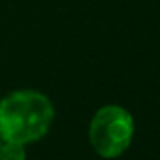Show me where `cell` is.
Masks as SVG:
<instances>
[{
	"mask_svg": "<svg viewBox=\"0 0 160 160\" xmlns=\"http://www.w3.org/2000/svg\"><path fill=\"white\" fill-rule=\"evenodd\" d=\"M134 117L122 106L100 108L89 124V141L94 152L102 158L121 156L132 143L134 138Z\"/></svg>",
	"mask_w": 160,
	"mask_h": 160,
	"instance_id": "2",
	"label": "cell"
},
{
	"mask_svg": "<svg viewBox=\"0 0 160 160\" xmlns=\"http://www.w3.org/2000/svg\"><path fill=\"white\" fill-rule=\"evenodd\" d=\"M0 145H2V139H0Z\"/></svg>",
	"mask_w": 160,
	"mask_h": 160,
	"instance_id": "4",
	"label": "cell"
},
{
	"mask_svg": "<svg viewBox=\"0 0 160 160\" xmlns=\"http://www.w3.org/2000/svg\"><path fill=\"white\" fill-rule=\"evenodd\" d=\"M55 108L38 91H15L0 100V139L10 143H34L53 122Z\"/></svg>",
	"mask_w": 160,
	"mask_h": 160,
	"instance_id": "1",
	"label": "cell"
},
{
	"mask_svg": "<svg viewBox=\"0 0 160 160\" xmlns=\"http://www.w3.org/2000/svg\"><path fill=\"white\" fill-rule=\"evenodd\" d=\"M0 160H27L25 145L2 141V145H0Z\"/></svg>",
	"mask_w": 160,
	"mask_h": 160,
	"instance_id": "3",
	"label": "cell"
}]
</instances>
